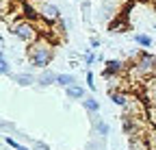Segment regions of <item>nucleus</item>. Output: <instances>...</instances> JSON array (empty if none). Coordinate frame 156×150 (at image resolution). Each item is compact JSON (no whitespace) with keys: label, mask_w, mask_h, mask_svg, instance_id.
<instances>
[{"label":"nucleus","mask_w":156,"mask_h":150,"mask_svg":"<svg viewBox=\"0 0 156 150\" xmlns=\"http://www.w3.org/2000/svg\"><path fill=\"white\" fill-rule=\"evenodd\" d=\"M13 81H15L17 85H22V87H30V85L35 83V76H33V74H28V72H22V74H15Z\"/></svg>","instance_id":"9d476101"},{"label":"nucleus","mask_w":156,"mask_h":150,"mask_svg":"<svg viewBox=\"0 0 156 150\" xmlns=\"http://www.w3.org/2000/svg\"><path fill=\"white\" fill-rule=\"evenodd\" d=\"M108 93H111V102L117 104V107H126L128 100H130V96H128L126 91H122V89H113V91H108Z\"/></svg>","instance_id":"423d86ee"},{"label":"nucleus","mask_w":156,"mask_h":150,"mask_svg":"<svg viewBox=\"0 0 156 150\" xmlns=\"http://www.w3.org/2000/svg\"><path fill=\"white\" fill-rule=\"evenodd\" d=\"M89 46H91V50L100 48V39H98V37H91V39H89Z\"/></svg>","instance_id":"412c9836"},{"label":"nucleus","mask_w":156,"mask_h":150,"mask_svg":"<svg viewBox=\"0 0 156 150\" xmlns=\"http://www.w3.org/2000/svg\"><path fill=\"white\" fill-rule=\"evenodd\" d=\"M132 39H134V44H139V46H143V48H150V46L154 44V42H152V37L145 35V33H136Z\"/></svg>","instance_id":"f8f14e48"},{"label":"nucleus","mask_w":156,"mask_h":150,"mask_svg":"<svg viewBox=\"0 0 156 150\" xmlns=\"http://www.w3.org/2000/svg\"><path fill=\"white\" fill-rule=\"evenodd\" d=\"M83 107L89 111V113H98V111H100V102H98L95 98H85L83 100Z\"/></svg>","instance_id":"4468645a"},{"label":"nucleus","mask_w":156,"mask_h":150,"mask_svg":"<svg viewBox=\"0 0 156 150\" xmlns=\"http://www.w3.org/2000/svg\"><path fill=\"white\" fill-rule=\"evenodd\" d=\"M87 85L91 91H95V83H93V72H87Z\"/></svg>","instance_id":"6ab92c4d"},{"label":"nucleus","mask_w":156,"mask_h":150,"mask_svg":"<svg viewBox=\"0 0 156 150\" xmlns=\"http://www.w3.org/2000/svg\"><path fill=\"white\" fill-rule=\"evenodd\" d=\"M154 28H156V22H154Z\"/></svg>","instance_id":"b1692460"},{"label":"nucleus","mask_w":156,"mask_h":150,"mask_svg":"<svg viewBox=\"0 0 156 150\" xmlns=\"http://www.w3.org/2000/svg\"><path fill=\"white\" fill-rule=\"evenodd\" d=\"M95 130H98V135H100L102 139H106L108 133H111V126H108L104 120H95Z\"/></svg>","instance_id":"ddd939ff"},{"label":"nucleus","mask_w":156,"mask_h":150,"mask_svg":"<svg viewBox=\"0 0 156 150\" xmlns=\"http://www.w3.org/2000/svg\"><path fill=\"white\" fill-rule=\"evenodd\" d=\"M52 57H54V48H52V42L46 39V37L37 39L33 46H28V61H30L35 68L46 70V68L50 65Z\"/></svg>","instance_id":"f257e3e1"},{"label":"nucleus","mask_w":156,"mask_h":150,"mask_svg":"<svg viewBox=\"0 0 156 150\" xmlns=\"http://www.w3.org/2000/svg\"><path fill=\"white\" fill-rule=\"evenodd\" d=\"M5 141H7V146H9V148H13V150H28V148H26L24 144L15 141V139H13L11 135H5Z\"/></svg>","instance_id":"dca6fc26"},{"label":"nucleus","mask_w":156,"mask_h":150,"mask_svg":"<svg viewBox=\"0 0 156 150\" xmlns=\"http://www.w3.org/2000/svg\"><path fill=\"white\" fill-rule=\"evenodd\" d=\"M33 150H50L44 141H35V146H33Z\"/></svg>","instance_id":"4be33fe9"},{"label":"nucleus","mask_w":156,"mask_h":150,"mask_svg":"<svg viewBox=\"0 0 156 150\" xmlns=\"http://www.w3.org/2000/svg\"><path fill=\"white\" fill-rule=\"evenodd\" d=\"M37 13H39V20H44L46 24H56V22H61V11H58V7L56 5H52V2H39L37 7Z\"/></svg>","instance_id":"20e7f679"},{"label":"nucleus","mask_w":156,"mask_h":150,"mask_svg":"<svg viewBox=\"0 0 156 150\" xmlns=\"http://www.w3.org/2000/svg\"><path fill=\"white\" fill-rule=\"evenodd\" d=\"M65 93H67V98H69V100H80V102L85 100V87H83V85H78V83L72 85V87H67Z\"/></svg>","instance_id":"0eeeda50"},{"label":"nucleus","mask_w":156,"mask_h":150,"mask_svg":"<svg viewBox=\"0 0 156 150\" xmlns=\"http://www.w3.org/2000/svg\"><path fill=\"white\" fill-rule=\"evenodd\" d=\"M2 130H5V133H7V130H11V133H13V130H15V124L5 120V122H2Z\"/></svg>","instance_id":"aec40b11"},{"label":"nucleus","mask_w":156,"mask_h":150,"mask_svg":"<svg viewBox=\"0 0 156 150\" xmlns=\"http://www.w3.org/2000/svg\"><path fill=\"white\" fill-rule=\"evenodd\" d=\"M56 76H58V74H54L52 70H44L41 74H39L37 83L41 85V87H48V85H54V83H56Z\"/></svg>","instance_id":"6e6552de"},{"label":"nucleus","mask_w":156,"mask_h":150,"mask_svg":"<svg viewBox=\"0 0 156 150\" xmlns=\"http://www.w3.org/2000/svg\"><path fill=\"white\" fill-rule=\"evenodd\" d=\"M93 61H95V54H93L91 48H87V52H85V63H87V65H93Z\"/></svg>","instance_id":"a211bd4d"},{"label":"nucleus","mask_w":156,"mask_h":150,"mask_svg":"<svg viewBox=\"0 0 156 150\" xmlns=\"http://www.w3.org/2000/svg\"><path fill=\"white\" fill-rule=\"evenodd\" d=\"M124 74V63L119 59H108L106 65H104V72H102V76L104 79H115V76H122Z\"/></svg>","instance_id":"39448f33"},{"label":"nucleus","mask_w":156,"mask_h":150,"mask_svg":"<svg viewBox=\"0 0 156 150\" xmlns=\"http://www.w3.org/2000/svg\"><path fill=\"white\" fill-rule=\"evenodd\" d=\"M11 33L17 37L20 42H24V44H28V46H33L37 39H41L37 24H35V22H28V20H17V22L11 26Z\"/></svg>","instance_id":"7ed1b4c3"},{"label":"nucleus","mask_w":156,"mask_h":150,"mask_svg":"<svg viewBox=\"0 0 156 150\" xmlns=\"http://www.w3.org/2000/svg\"><path fill=\"white\" fill-rule=\"evenodd\" d=\"M156 72V57H152L150 52H139L136 59L130 68V79L136 76V79H150L152 74Z\"/></svg>","instance_id":"f03ea898"},{"label":"nucleus","mask_w":156,"mask_h":150,"mask_svg":"<svg viewBox=\"0 0 156 150\" xmlns=\"http://www.w3.org/2000/svg\"><path fill=\"white\" fill-rule=\"evenodd\" d=\"M154 9H156V0H154Z\"/></svg>","instance_id":"5701e85b"},{"label":"nucleus","mask_w":156,"mask_h":150,"mask_svg":"<svg viewBox=\"0 0 156 150\" xmlns=\"http://www.w3.org/2000/svg\"><path fill=\"white\" fill-rule=\"evenodd\" d=\"M7 150H13V148H7Z\"/></svg>","instance_id":"393cba45"},{"label":"nucleus","mask_w":156,"mask_h":150,"mask_svg":"<svg viewBox=\"0 0 156 150\" xmlns=\"http://www.w3.org/2000/svg\"><path fill=\"white\" fill-rule=\"evenodd\" d=\"M126 31H128V22L122 20V17H115V20L108 24V33L111 35H115V33L119 35V33H126Z\"/></svg>","instance_id":"1a4fd4ad"},{"label":"nucleus","mask_w":156,"mask_h":150,"mask_svg":"<svg viewBox=\"0 0 156 150\" xmlns=\"http://www.w3.org/2000/svg\"><path fill=\"white\" fill-rule=\"evenodd\" d=\"M13 9H15V0H0V11H2V17H7Z\"/></svg>","instance_id":"2eb2a0df"},{"label":"nucleus","mask_w":156,"mask_h":150,"mask_svg":"<svg viewBox=\"0 0 156 150\" xmlns=\"http://www.w3.org/2000/svg\"><path fill=\"white\" fill-rule=\"evenodd\" d=\"M56 85H61V87H72V85H76V79L72 76V74H58L56 76Z\"/></svg>","instance_id":"9b49d317"},{"label":"nucleus","mask_w":156,"mask_h":150,"mask_svg":"<svg viewBox=\"0 0 156 150\" xmlns=\"http://www.w3.org/2000/svg\"><path fill=\"white\" fill-rule=\"evenodd\" d=\"M0 72H2L5 76H11V63H9V59L5 57V52H2V59H0Z\"/></svg>","instance_id":"f3484780"}]
</instances>
